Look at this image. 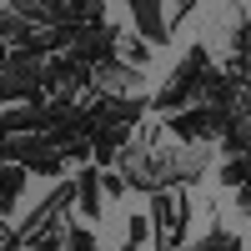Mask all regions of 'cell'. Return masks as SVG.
<instances>
[{"mask_svg":"<svg viewBox=\"0 0 251 251\" xmlns=\"http://www.w3.org/2000/svg\"><path fill=\"white\" fill-rule=\"evenodd\" d=\"M211 161H216V146L211 141H206V146H176L171 136H166L161 121H141L136 136H131V146L116 156L111 171L126 181V191L156 196V191H186V186H201L206 171H211Z\"/></svg>","mask_w":251,"mask_h":251,"instance_id":"1","label":"cell"},{"mask_svg":"<svg viewBox=\"0 0 251 251\" xmlns=\"http://www.w3.org/2000/svg\"><path fill=\"white\" fill-rule=\"evenodd\" d=\"M216 71V55H211V46H186V55L176 60V71L166 75V86L156 91V96H146V106H151V116H176V111H186V106H201V80Z\"/></svg>","mask_w":251,"mask_h":251,"instance_id":"2","label":"cell"},{"mask_svg":"<svg viewBox=\"0 0 251 251\" xmlns=\"http://www.w3.org/2000/svg\"><path fill=\"white\" fill-rule=\"evenodd\" d=\"M146 216H151V251H181L191 241L196 206H191L186 191H156L146 201Z\"/></svg>","mask_w":251,"mask_h":251,"instance_id":"3","label":"cell"},{"mask_svg":"<svg viewBox=\"0 0 251 251\" xmlns=\"http://www.w3.org/2000/svg\"><path fill=\"white\" fill-rule=\"evenodd\" d=\"M126 10H131V30L146 40L151 50H166L171 46V15H166V5L161 0H126Z\"/></svg>","mask_w":251,"mask_h":251,"instance_id":"4","label":"cell"},{"mask_svg":"<svg viewBox=\"0 0 251 251\" xmlns=\"http://www.w3.org/2000/svg\"><path fill=\"white\" fill-rule=\"evenodd\" d=\"M75 181V206L86 221H106V191H100V166H80Z\"/></svg>","mask_w":251,"mask_h":251,"instance_id":"5","label":"cell"},{"mask_svg":"<svg viewBox=\"0 0 251 251\" xmlns=\"http://www.w3.org/2000/svg\"><path fill=\"white\" fill-rule=\"evenodd\" d=\"M116 60H121V66H131V71H151L156 50L146 46L136 30H121V25H116Z\"/></svg>","mask_w":251,"mask_h":251,"instance_id":"6","label":"cell"},{"mask_svg":"<svg viewBox=\"0 0 251 251\" xmlns=\"http://www.w3.org/2000/svg\"><path fill=\"white\" fill-rule=\"evenodd\" d=\"M25 186H30V176L20 171V166H0V216H15L20 211V196H25Z\"/></svg>","mask_w":251,"mask_h":251,"instance_id":"7","label":"cell"},{"mask_svg":"<svg viewBox=\"0 0 251 251\" xmlns=\"http://www.w3.org/2000/svg\"><path fill=\"white\" fill-rule=\"evenodd\" d=\"M216 181L226 186V191H241V186H251V156H226L216 166Z\"/></svg>","mask_w":251,"mask_h":251,"instance_id":"8","label":"cell"},{"mask_svg":"<svg viewBox=\"0 0 251 251\" xmlns=\"http://www.w3.org/2000/svg\"><path fill=\"white\" fill-rule=\"evenodd\" d=\"M146 241H151V216L131 211V216H126V246H146Z\"/></svg>","mask_w":251,"mask_h":251,"instance_id":"9","label":"cell"},{"mask_svg":"<svg viewBox=\"0 0 251 251\" xmlns=\"http://www.w3.org/2000/svg\"><path fill=\"white\" fill-rule=\"evenodd\" d=\"M66 251H100V236L91 231V226H71V236H66Z\"/></svg>","mask_w":251,"mask_h":251,"instance_id":"10","label":"cell"},{"mask_svg":"<svg viewBox=\"0 0 251 251\" xmlns=\"http://www.w3.org/2000/svg\"><path fill=\"white\" fill-rule=\"evenodd\" d=\"M196 5H201V0H176V5H171V35L186 25V20H191V10H196Z\"/></svg>","mask_w":251,"mask_h":251,"instance_id":"11","label":"cell"},{"mask_svg":"<svg viewBox=\"0 0 251 251\" xmlns=\"http://www.w3.org/2000/svg\"><path fill=\"white\" fill-rule=\"evenodd\" d=\"M121 251H146V246H121Z\"/></svg>","mask_w":251,"mask_h":251,"instance_id":"12","label":"cell"}]
</instances>
